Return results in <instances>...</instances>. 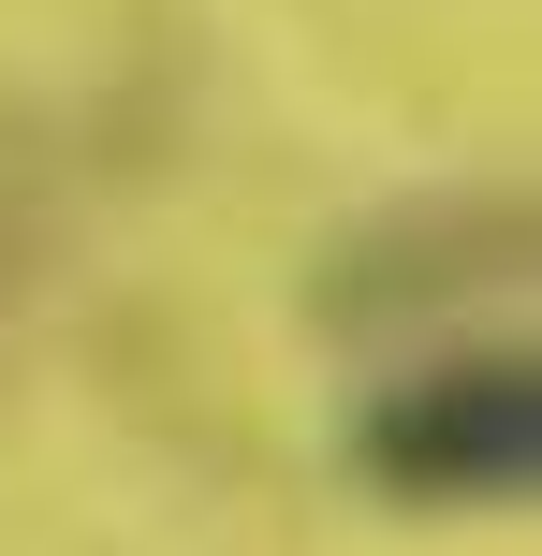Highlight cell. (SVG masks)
I'll use <instances>...</instances> for the list:
<instances>
[{
	"label": "cell",
	"instance_id": "cell-1",
	"mask_svg": "<svg viewBox=\"0 0 542 556\" xmlns=\"http://www.w3.org/2000/svg\"><path fill=\"white\" fill-rule=\"evenodd\" d=\"M352 483L396 513H528L542 483V366L528 352H440L352 395Z\"/></svg>",
	"mask_w": 542,
	"mask_h": 556
}]
</instances>
